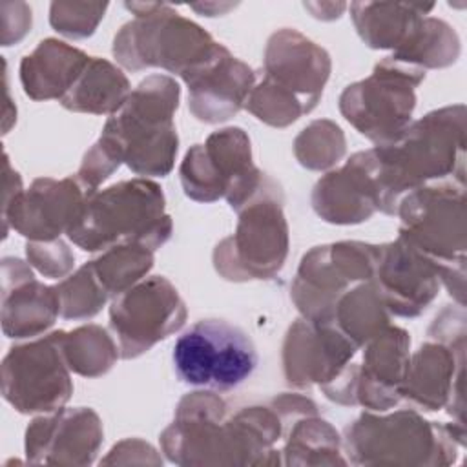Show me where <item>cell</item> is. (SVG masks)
<instances>
[{
	"mask_svg": "<svg viewBox=\"0 0 467 467\" xmlns=\"http://www.w3.org/2000/svg\"><path fill=\"white\" fill-rule=\"evenodd\" d=\"M226 409L212 390L184 396L173 423L161 434L166 456L179 465L277 463L279 425L270 409L243 407L230 418Z\"/></svg>",
	"mask_w": 467,
	"mask_h": 467,
	"instance_id": "1",
	"label": "cell"
},
{
	"mask_svg": "<svg viewBox=\"0 0 467 467\" xmlns=\"http://www.w3.org/2000/svg\"><path fill=\"white\" fill-rule=\"evenodd\" d=\"M383 213L394 215L412 190L454 177L465 181V108L447 106L410 122L403 133L368 150Z\"/></svg>",
	"mask_w": 467,
	"mask_h": 467,
	"instance_id": "2",
	"label": "cell"
},
{
	"mask_svg": "<svg viewBox=\"0 0 467 467\" xmlns=\"http://www.w3.org/2000/svg\"><path fill=\"white\" fill-rule=\"evenodd\" d=\"M179 95V84L166 75L144 78L106 120L100 140L137 175H168L179 146L173 124Z\"/></svg>",
	"mask_w": 467,
	"mask_h": 467,
	"instance_id": "3",
	"label": "cell"
},
{
	"mask_svg": "<svg viewBox=\"0 0 467 467\" xmlns=\"http://www.w3.org/2000/svg\"><path fill=\"white\" fill-rule=\"evenodd\" d=\"M328 75L330 57L321 46L296 29H279L268 38L263 77L244 108L261 122L285 128L316 108Z\"/></svg>",
	"mask_w": 467,
	"mask_h": 467,
	"instance_id": "4",
	"label": "cell"
},
{
	"mask_svg": "<svg viewBox=\"0 0 467 467\" xmlns=\"http://www.w3.org/2000/svg\"><path fill=\"white\" fill-rule=\"evenodd\" d=\"M171 230L161 186L137 177L88 195L67 237L84 252L122 243H139L155 252L171 237Z\"/></svg>",
	"mask_w": 467,
	"mask_h": 467,
	"instance_id": "5",
	"label": "cell"
},
{
	"mask_svg": "<svg viewBox=\"0 0 467 467\" xmlns=\"http://www.w3.org/2000/svg\"><path fill=\"white\" fill-rule=\"evenodd\" d=\"M126 9L135 16L113 38V57L126 69L162 67L184 78L208 62L221 46L168 4L131 2Z\"/></svg>",
	"mask_w": 467,
	"mask_h": 467,
	"instance_id": "6",
	"label": "cell"
},
{
	"mask_svg": "<svg viewBox=\"0 0 467 467\" xmlns=\"http://www.w3.org/2000/svg\"><path fill=\"white\" fill-rule=\"evenodd\" d=\"M400 235L440 268L449 294L463 301L465 182L441 181L409 192L398 204Z\"/></svg>",
	"mask_w": 467,
	"mask_h": 467,
	"instance_id": "7",
	"label": "cell"
},
{
	"mask_svg": "<svg viewBox=\"0 0 467 467\" xmlns=\"http://www.w3.org/2000/svg\"><path fill=\"white\" fill-rule=\"evenodd\" d=\"M234 235L213 250V266L228 281L270 279L288 254V224L283 213L281 186L266 175L261 188L237 210Z\"/></svg>",
	"mask_w": 467,
	"mask_h": 467,
	"instance_id": "8",
	"label": "cell"
},
{
	"mask_svg": "<svg viewBox=\"0 0 467 467\" xmlns=\"http://www.w3.org/2000/svg\"><path fill=\"white\" fill-rule=\"evenodd\" d=\"M454 431L414 410L378 416L363 412L345 429V449L356 465L451 463Z\"/></svg>",
	"mask_w": 467,
	"mask_h": 467,
	"instance_id": "9",
	"label": "cell"
},
{
	"mask_svg": "<svg viewBox=\"0 0 467 467\" xmlns=\"http://www.w3.org/2000/svg\"><path fill=\"white\" fill-rule=\"evenodd\" d=\"M171 361L177 378L206 390H232L257 367L248 334L224 319H201L179 336Z\"/></svg>",
	"mask_w": 467,
	"mask_h": 467,
	"instance_id": "10",
	"label": "cell"
},
{
	"mask_svg": "<svg viewBox=\"0 0 467 467\" xmlns=\"http://www.w3.org/2000/svg\"><path fill=\"white\" fill-rule=\"evenodd\" d=\"M184 193L199 202L224 197L232 210H239L265 182L252 162L250 139L241 128L213 131L204 144L192 146L179 170Z\"/></svg>",
	"mask_w": 467,
	"mask_h": 467,
	"instance_id": "11",
	"label": "cell"
},
{
	"mask_svg": "<svg viewBox=\"0 0 467 467\" xmlns=\"http://www.w3.org/2000/svg\"><path fill=\"white\" fill-rule=\"evenodd\" d=\"M425 71L392 60L376 64L370 77L345 88L339 97L343 117L376 146L396 140L410 124L416 88Z\"/></svg>",
	"mask_w": 467,
	"mask_h": 467,
	"instance_id": "12",
	"label": "cell"
},
{
	"mask_svg": "<svg viewBox=\"0 0 467 467\" xmlns=\"http://www.w3.org/2000/svg\"><path fill=\"white\" fill-rule=\"evenodd\" d=\"M356 350L358 347L332 325L297 319L283 343L285 379L294 389L317 385L328 400L356 405Z\"/></svg>",
	"mask_w": 467,
	"mask_h": 467,
	"instance_id": "13",
	"label": "cell"
},
{
	"mask_svg": "<svg viewBox=\"0 0 467 467\" xmlns=\"http://www.w3.org/2000/svg\"><path fill=\"white\" fill-rule=\"evenodd\" d=\"M378 244L341 241L303 255L292 283V301L305 319L327 323L336 301L374 275Z\"/></svg>",
	"mask_w": 467,
	"mask_h": 467,
	"instance_id": "14",
	"label": "cell"
},
{
	"mask_svg": "<svg viewBox=\"0 0 467 467\" xmlns=\"http://www.w3.org/2000/svg\"><path fill=\"white\" fill-rule=\"evenodd\" d=\"M62 330L15 345L2 361V396L22 414H49L71 398L73 383L60 345Z\"/></svg>",
	"mask_w": 467,
	"mask_h": 467,
	"instance_id": "15",
	"label": "cell"
},
{
	"mask_svg": "<svg viewBox=\"0 0 467 467\" xmlns=\"http://www.w3.org/2000/svg\"><path fill=\"white\" fill-rule=\"evenodd\" d=\"M184 321V301L162 275L139 281L113 297L109 306V328L122 359L148 352L155 343L177 332Z\"/></svg>",
	"mask_w": 467,
	"mask_h": 467,
	"instance_id": "16",
	"label": "cell"
},
{
	"mask_svg": "<svg viewBox=\"0 0 467 467\" xmlns=\"http://www.w3.org/2000/svg\"><path fill=\"white\" fill-rule=\"evenodd\" d=\"M86 197L77 177L35 179L29 190L2 208L4 237L13 228L29 241L60 239L78 219Z\"/></svg>",
	"mask_w": 467,
	"mask_h": 467,
	"instance_id": "17",
	"label": "cell"
},
{
	"mask_svg": "<svg viewBox=\"0 0 467 467\" xmlns=\"http://www.w3.org/2000/svg\"><path fill=\"white\" fill-rule=\"evenodd\" d=\"M372 283L389 314L400 317L420 316L441 285L438 265L401 237L378 244Z\"/></svg>",
	"mask_w": 467,
	"mask_h": 467,
	"instance_id": "18",
	"label": "cell"
},
{
	"mask_svg": "<svg viewBox=\"0 0 467 467\" xmlns=\"http://www.w3.org/2000/svg\"><path fill=\"white\" fill-rule=\"evenodd\" d=\"M102 434L97 412L86 407H62L29 423L26 456L31 463L89 465L102 443Z\"/></svg>",
	"mask_w": 467,
	"mask_h": 467,
	"instance_id": "19",
	"label": "cell"
},
{
	"mask_svg": "<svg viewBox=\"0 0 467 467\" xmlns=\"http://www.w3.org/2000/svg\"><path fill=\"white\" fill-rule=\"evenodd\" d=\"M182 80L188 86V108L193 117L217 124L246 106L255 75L221 44L208 62Z\"/></svg>",
	"mask_w": 467,
	"mask_h": 467,
	"instance_id": "20",
	"label": "cell"
},
{
	"mask_svg": "<svg viewBox=\"0 0 467 467\" xmlns=\"http://www.w3.org/2000/svg\"><path fill=\"white\" fill-rule=\"evenodd\" d=\"M60 316L55 286L35 279L27 263L2 261V330L11 339L36 337Z\"/></svg>",
	"mask_w": 467,
	"mask_h": 467,
	"instance_id": "21",
	"label": "cell"
},
{
	"mask_svg": "<svg viewBox=\"0 0 467 467\" xmlns=\"http://www.w3.org/2000/svg\"><path fill=\"white\" fill-rule=\"evenodd\" d=\"M316 213L332 224H358L379 208L372 161L367 151L354 153L339 170L323 175L312 190Z\"/></svg>",
	"mask_w": 467,
	"mask_h": 467,
	"instance_id": "22",
	"label": "cell"
},
{
	"mask_svg": "<svg viewBox=\"0 0 467 467\" xmlns=\"http://www.w3.org/2000/svg\"><path fill=\"white\" fill-rule=\"evenodd\" d=\"M410 337L389 325L365 345L361 365L356 370L354 400L372 412H383L400 401V385L405 378Z\"/></svg>",
	"mask_w": 467,
	"mask_h": 467,
	"instance_id": "23",
	"label": "cell"
},
{
	"mask_svg": "<svg viewBox=\"0 0 467 467\" xmlns=\"http://www.w3.org/2000/svg\"><path fill=\"white\" fill-rule=\"evenodd\" d=\"M462 345L429 341L409 358L405 378L400 385V400L410 401L423 410H438L456 394L462 396L463 370Z\"/></svg>",
	"mask_w": 467,
	"mask_h": 467,
	"instance_id": "24",
	"label": "cell"
},
{
	"mask_svg": "<svg viewBox=\"0 0 467 467\" xmlns=\"http://www.w3.org/2000/svg\"><path fill=\"white\" fill-rule=\"evenodd\" d=\"M91 57L57 38L42 40L20 62V82L33 100L62 99L84 73Z\"/></svg>",
	"mask_w": 467,
	"mask_h": 467,
	"instance_id": "25",
	"label": "cell"
},
{
	"mask_svg": "<svg viewBox=\"0 0 467 467\" xmlns=\"http://www.w3.org/2000/svg\"><path fill=\"white\" fill-rule=\"evenodd\" d=\"M432 9L434 4L354 2L350 4V16L358 35L368 47L396 51Z\"/></svg>",
	"mask_w": 467,
	"mask_h": 467,
	"instance_id": "26",
	"label": "cell"
},
{
	"mask_svg": "<svg viewBox=\"0 0 467 467\" xmlns=\"http://www.w3.org/2000/svg\"><path fill=\"white\" fill-rule=\"evenodd\" d=\"M130 93V82L119 67L104 58L91 57L75 86L58 102L71 111L113 115Z\"/></svg>",
	"mask_w": 467,
	"mask_h": 467,
	"instance_id": "27",
	"label": "cell"
},
{
	"mask_svg": "<svg viewBox=\"0 0 467 467\" xmlns=\"http://www.w3.org/2000/svg\"><path fill=\"white\" fill-rule=\"evenodd\" d=\"M389 321V310L370 279L345 292L336 301L327 323L361 348L383 332L390 325Z\"/></svg>",
	"mask_w": 467,
	"mask_h": 467,
	"instance_id": "28",
	"label": "cell"
},
{
	"mask_svg": "<svg viewBox=\"0 0 467 467\" xmlns=\"http://www.w3.org/2000/svg\"><path fill=\"white\" fill-rule=\"evenodd\" d=\"M458 53L460 40L452 27L443 20L423 16L405 44L392 51L390 58L425 71L427 67H445L452 64Z\"/></svg>",
	"mask_w": 467,
	"mask_h": 467,
	"instance_id": "29",
	"label": "cell"
},
{
	"mask_svg": "<svg viewBox=\"0 0 467 467\" xmlns=\"http://www.w3.org/2000/svg\"><path fill=\"white\" fill-rule=\"evenodd\" d=\"M60 345L69 370L86 378L106 374L120 358L115 339L99 325H84L69 332L62 330Z\"/></svg>",
	"mask_w": 467,
	"mask_h": 467,
	"instance_id": "30",
	"label": "cell"
},
{
	"mask_svg": "<svg viewBox=\"0 0 467 467\" xmlns=\"http://www.w3.org/2000/svg\"><path fill=\"white\" fill-rule=\"evenodd\" d=\"M91 263L95 277L109 297L126 292L151 270L153 250L139 243L115 244Z\"/></svg>",
	"mask_w": 467,
	"mask_h": 467,
	"instance_id": "31",
	"label": "cell"
},
{
	"mask_svg": "<svg viewBox=\"0 0 467 467\" xmlns=\"http://www.w3.org/2000/svg\"><path fill=\"white\" fill-rule=\"evenodd\" d=\"M294 153L308 170H327L345 153V135L332 120H314L294 140Z\"/></svg>",
	"mask_w": 467,
	"mask_h": 467,
	"instance_id": "32",
	"label": "cell"
},
{
	"mask_svg": "<svg viewBox=\"0 0 467 467\" xmlns=\"http://www.w3.org/2000/svg\"><path fill=\"white\" fill-rule=\"evenodd\" d=\"M55 290L60 303V316L64 319H89L99 314L109 299L95 277L91 263H86L73 275L60 281Z\"/></svg>",
	"mask_w": 467,
	"mask_h": 467,
	"instance_id": "33",
	"label": "cell"
},
{
	"mask_svg": "<svg viewBox=\"0 0 467 467\" xmlns=\"http://www.w3.org/2000/svg\"><path fill=\"white\" fill-rule=\"evenodd\" d=\"M108 2H53L49 24L67 38L91 36L104 18Z\"/></svg>",
	"mask_w": 467,
	"mask_h": 467,
	"instance_id": "34",
	"label": "cell"
},
{
	"mask_svg": "<svg viewBox=\"0 0 467 467\" xmlns=\"http://www.w3.org/2000/svg\"><path fill=\"white\" fill-rule=\"evenodd\" d=\"M26 255L29 265H33L46 277L66 275L75 263V255L69 252L67 244L60 239L55 241H29L26 244Z\"/></svg>",
	"mask_w": 467,
	"mask_h": 467,
	"instance_id": "35",
	"label": "cell"
},
{
	"mask_svg": "<svg viewBox=\"0 0 467 467\" xmlns=\"http://www.w3.org/2000/svg\"><path fill=\"white\" fill-rule=\"evenodd\" d=\"M122 164L119 155L100 139L86 151L84 161L77 171V181L88 195L95 193L99 186Z\"/></svg>",
	"mask_w": 467,
	"mask_h": 467,
	"instance_id": "36",
	"label": "cell"
}]
</instances>
